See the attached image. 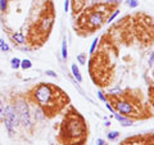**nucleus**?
<instances>
[{
	"label": "nucleus",
	"instance_id": "aec40b11",
	"mask_svg": "<svg viewBox=\"0 0 154 145\" xmlns=\"http://www.w3.org/2000/svg\"><path fill=\"white\" fill-rule=\"evenodd\" d=\"M126 4L130 8H137L139 7V0H127Z\"/></svg>",
	"mask_w": 154,
	"mask_h": 145
},
{
	"label": "nucleus",
	"instance_id": "423d86ee",
	"mask_svg": "<svg viewBox=\"0 0 154 145\" xmlns=\"http://www.w3.org/2000/svg\"><path fill=\"white\" fill-rule=\"evenodd\" d=\"M105 22V18H104V13L102 12H98V11H94L89 14V18H88V23L90 28H99L100 26Z\"/></svg>",
	"mask_w": 154,
	"mask_h": 145
},
{
	"label": "nucleus",
	"instance_id": "cd10ccee",
	"mask_svg": "<svg viewBox=\"0 0 154 145\" xmlns=\"http://www.w3.org/2000/svg\"><path fill=\"white\" fill-rule=\"evenodd\" d=\"M96 145H108L107 141H105L104 139H98V141H96Z\"/></svg>",
	"mask_w": 154,
	"mask_h": 145
},
{
	"label": "nucleus",
	"instance_id": "6ab92c4d",
	"mask_svg": "<svg viewBox=\"0 0 154 145\" xmlns=\"http://www.w3.org/2000/svg\"><path fill=\"white\" fill-rule=\"evenodd\" d=\"M98 45H99V39H95V40L93 41V44H91V46H90V54H93V53L96 50Z\"/></svg>",
	"mask_w": 154,
	"mask_h": 145
},
{
	"label": "nucleus",
	"instance_id": "20e7f679",
	"mask_svg": "<svg viewBox=\"0 0 154 145\" xmlns=\"http://www.w3.org/2000/svg\"><path fill=\"white\" fill-rule=\"evenodd\" d=\"M14 108L17 110V114H18V118H19V123L22 125L23 127H31V113H30V109H28V105L25 100L19 99L16 105H14Z\"/></svg>",
	"mask_w": 154,
	"mask_h": 145
},
{
	"label": "nucleus",
	"instance_id": "6e6552de",
	"mask_svg": "<svg viewBox=\"0 0 154 145\" xmlns=\"http://www.w3.org/2000/svg\"><path fill=\"white\" fill-rule=\"evenodd\" d=\"M113 116H114V118L119 122V125H121L122 127H130V126H132L134 121H132V118H130L128 116H122V114H119L117 112H113Z\"/></svg>",
	"mask_w": 154,
	"mask_h": 145
},
{
	"label": "nucleus",
	"instance_id": "2eb2a0df",
	"mask_svg": "<svg viewBox=\"0 0 154 145\" xmlns=\"http://www.w3.org/2000/svg\"><path fill=\"white\" fill-rule=\"evenodd\" d=\"M86 59H88V55L85 54V53H81V54L77 55V62H79V64L84 66L86 63Z\"/></svg>",
	"mask_w": 154,
	"mask_h": 145
},
{
	"label": "nucleus",
	"instance_id": "f3484780",
	"mask_svg": "<svg viewBox=\"0 0 154 145\" xmlns=\"http://www.w3.org/2000/svg\"><path fill=\"white\" fill-rule=\"evenodd\" d=\"M118 14H119V9H114V12L109 14V17H108V19H107V21H105V22L110 23V22H112V21H113V19H114L116 17L118 16Z\"/></svg>",
	"mask_w": 154,
	"mask_h": 145
},
{
	"label": "nucleus",
	"instance_id": "a211bd4d",
	"mask_svg": "<svg viewBox=\"0 0 154 145\" xmlns=\"http://www.w3.org/2000/svg\"><path fill=\"white\" fill-rule=\"evenodd\" d=\"M8 9V0H0V13H4Z\"/></svg>",
	"mask_w": 154,
	"mask_h": 145
},
{
	"label": "nucleus",
	"instance_id": "f8f14e48",
	"mask_svg": "<svg viewBox=\"0 0 154 145\" xmlns=\"http://www.w3.org/2000/svg\"><path fill=\"white\" fill-rule=\"evenodd\" d=\"M119 137V132L118 131H109L107 134V139L109 141H114V140H117Z\"/></svg>",
	"mask_w": 154,
	"mask_h": 145
},
{
	"label": "nucleus",
	"instance_id": "4468645a",
	"mask_svg": "<svg viewBox=\"0 0 154 145\" xmlns=\"http://www.w3.org/2000/svg\"><path fill=\"white\" fill-rule=\"evenodd\" d=\"M68 57V51H67V40H63L62 42V58L63 59H67Z\"/></svg>",
	"mask_w": 154,
	"mask_h": 145
},
{
	"label": "nucleus",
	"instance_id": "5701e85b",
	"mask_svg": "<svg viewBox=\"0 0 154 145\" xmlns=\"http://www.w3.org/2000/svg\"><path fill=\"white\" fill-rule=\"evenodd\" d=\"M98 98L100 99V100H102L103 101V103H105V101H107V98H105V95H104V93H103V91H98Z\"/></svg>",
	"mask_w": 154,
	"mask_h": 145
},
{
	"label": "nucleus",
	"instance_id": "9b49d317",
	"mask_svg": "<svg viewBox=\"0 0 154 145\" xmlns=\"http://www.w3.org/2000/svg\"><path fill=\"white\" fill-rule=\"evenodd\" d=\"M19 68H22V69H30L32 68V62L30 59H22L21 60V66H19Z\"/></svg>",
	"mask_w": 154,
	"mask_h": 145
},
{
	"label": "nucleus",
	"instance_id": "dca6fc26",
	"mask_svg": "<svg viewBox=\"0 0 154 145\" xmlns=\"http://www.w3.org/2000/svg\"><path fill=\"white\" fill-rule=\"evenodd\" d=\"M0 49H2L3 51H5V53H8L9 50H11V48H9V45L7 44L5 41L3 40V39H0Z\"/></svg>",
	"mask_w": 154,
	"mask_h": 145
},
{
	"label": "nucleus",
	"instance_id": "4be33fe9",
	"mask_svg": "<svg viewBox=\"0 0 154 145\" xmlns=\"http://www.w3.org/2000/svg\"><path fill=\"white\" fill-rule=\"evenodd\" d=\"M4 109H5V105L0 100V119H3V117H4Z\"/></svg>",
	"mask_w": 154,
	"mask_h": 145
},
{
	"label": "nucleus",
	"instance_id": "f257e3e1",
	"mask_svg": "<svg viewBox=\"0 0 154 145\" xmlns=\"http://www.w3.org/2000/svg\"><path fill=\"white\" fill-rule=\"evenodd\" d=\"M85 134H86V126L84 118L76 112L73 114L67 116L60 128V136L66 137V143L73 144V143H79L80 140L84 141Z\"/></svg>",
	"mask_w": 154,
	"mask_h": 145
},
{
	"label": "nucleus",
	"instance_id": "ddd939ff",
	"mask_svg": "<svg viewBox=\"0 0 154 145\" xmlns=\"http://www.w3.org/2000/svg\"><path fill=\"white\" fill-rule=\"evenodd\" d=\"M19 66H21V59L19 58H12V60H11V67L13 69H18L19 68Z\"/></svg>",
	"mask_w": 154,
	"mask_h": 145
},
{
	"label": "nucleus",
	"instance_id": "0eeeda50",
	"mask_svg": "<svg viewBox=\"0 0 154 145\" xmlns=\"http://www.w3.org/2000/svg\"><path fill=\"white\" fill-rule=\"evenodd\" d=\"M53 25H54V16L51 14H45L44 17L40 19V23H38V28H40L41 33H49Z\"/></svg>",
	"mask_w": 154,
	"mask_h": 145
},
{
	"label": "nucleus",
	"instance_id": "39448f33",
	"mask_svg": "<svg viewBox=\"0 0 154 145\" xmlns=\"http://www.w3.org/2000/svg\"><path fill=\"white\" fill-rule=\"evenodd\" d=\"M113 109L114 112H118L122 116H134L136 114V109H135L134 104L130 100L126 99H116L113 103Z\"/></svg>",
	"mask_w": 154,
	"mask_h": 145
},
{
	"label": "nucleus",
	"instance_id": "9d476101",
	"mask_svg": "<svg viewBox=\"0 0 154 145\" xmlns=\"http://www.w3.org/2000/svg\"><path fill=\"white\" fill-rule=\"evenodd\" d=\"M71 71H72V75H73L75 80H76L77 82H82V75H81L80 68L77 67V64H72Z\"/></svg>",
	"mask_w": 154,
	"mask_h": 145
},
{
	"label": "nucleus",
	"instance_id": "a878e982",
	"mask_svg": "<svg viewBox=\"0 0 154 145\" xmlns=\"http://www.w3.org/2000/svg\"><path fill=\"white\" fill-rule=\"evenodd\" d=\"M69 4H71V0H64V12L66 13L69 11Z\"/></svg>",
	"mask_w": 154,
	"mask_h": 145
},
{
	"label": "nucleus",
	"instance_id": "bb28decb",
	"mask_svg": "<svg viewBox=\"0 0 154 145\" xmlns=\"http://www.w3.org/2000/svg\"><path fill=\"white\" fill-rule=\"evenodd\" d=\"M45 73H46V76H50V77H53V79H57V73H55V72L54 71H46L45 72Z\"/></svg>",
	"mask_w": 154,
	"mask_h": 145
},
{
	"label": "nucleus",
	"instance_id": "b1692460",
	"mask_svg": "<svg viewBox=\"0 0 154 145\" xmlns=\"http://www.w3.org/2000/svg\"><path fill=\"white\" fill-rule=\"evenodd\" d=\"M153 60H154V53L152 51L150 53V57H149V60H148L149 67H150V68H153Z\"/></svg>",
	"mask_w": 154,
	"mask_h": 145
},
{
	"label": "nucleus",
	"instance_id": "1a4fd4ad",
	"mask_svg": "<svg viewBox=\"0 0 154 145\" xmlns=\"http://www.w3.org/2000/svg\"><path fill=\"white\" fill-rule=\"evenodd\" d=\"M12 40L14 41V44L23 45L26 42V37L23 36V33H21V32H14V33H12Z\"/></svg>",
	"mask_w": 154,
	"mask_h": 145
},
{
	"label": "nucleus",
	"instance_id": "393cba45",
	"mask_svg": "<svg viewBox=\"0 0 154 145\" xmlns=\"http://www.w3.org/2000/svg\"><path fill=\"white\" fill-rule=\"evenodd\" d=\"M105 107H107V109L109 110V112H112V113L114 112V109H113V105H112V104H110V103H109V101H108V100H107V101H105Z\"/></svg>",
	"mask_w": 154,
	"mask_h": 145
},
{
	"label": "nucleus",
	"instance_id": "412c9836",
	"mask_svg": "<svg viewBox=\"0 0 154 145\" xmlns=\"http://www.w3.org/2000/svg\"><path fill=\"white\" fill-rule=\"evenodd\" d=\"M122 0H105V4L107 5H116V4H119Z\"/></svg>",
	"mask_w": 154,
	"mask_h": 145
},
{
	"label": "nucleus",
	"instance_id": "f03ea898",
	"mask_svg": "<svg viewBox=\"0 0 154 145\" xmlns=\"http://www.w3.org/2000/svg\"><path fill=\"white\" fill-rule=\"evenodd\" d=\"M58 89L55 90L51 85L49 84H40L37 85L35 89L31 91L32 100L45 110V113H51L54 112L57 108L55 98H58Z\"/></svg>",
	"mask_w": 154,
	"mask_h": 145
},
{
	"label": "nucleus",
	"instance_id": "7ed1b4c3",
	"mask_svg": "<svg viewBox=\"0 0 154 145\" xmlns=\"http://www.w3.org/2000/svg\"><path fill=\"white\" fill-rule=\"evenodd\" d=\"M3 119H4L5 128L8 130V132L12 135L14 132V130H16L19 125V118H18V114H17V110L14 108V105H12V104L7 105L5 109H4Z\"/></svg>",
	"mask_w": 154,
	"mask_h": 145
}]
</instances>
